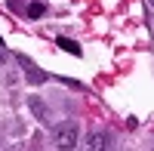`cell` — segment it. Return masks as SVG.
<instances>
[{
  "label": "cell",
  "instance_id": "6da1fadb",
  "mask_svg": "<svg viewBox=\"0 0 154 151\" xmlns=\"http://www.w3.org/2000/svg\"><path fill=\"white\" fill-rule=\"evenodd\" d=\"M77 139H80V130H77V123L65 120V123H59V127L53 130V142L59 151H71L77 148Z\"/></svg>",
  "mask_w": 154,
  "mask_h": 151
},
{
  "label": "cell",
  "instance_id": "7a4b0ae2",
  "mask_svg": "<svg viewBox=\"0 0 154 151\" xmlns=\"http://www.w3.org/2000/svg\"><path fill=\"white\" fill-rule=\"evenodd\" d=\"M86 151H108V133L96 130L93 136H89V145H86Z\"/></svg>",
  "mask_w": 154,
  "mask_h": 151
},
{
  "label": "cell",
  "instance_id": "3957f363",
  "mask_svg": "<svg viewBox=\"0 0 154 151\" xmlns=\"http://www.w3.org/2000/svg\"><path fill=\"white\" fill-rule=\"evenodd\" d=\"M28 105H31V111L37 114V120H40V123H49V111H46V105H43L37 96H28Z\"/></svg>",
  "mask_w": 154,
  "mask_h": 151
},
{
  "label": "cell",
  "instance_id": "277c9868",
  "mask_svg": "<svg viewBox=\"0 0 154 151\" xmlns=\"http://www.w3.org/2000/svg\"><path fill=\"white\" fill-rule=\"evenodd\" d=\"M19 62H22V65H25V71H28V77H31L34 83H43V80H46V74H40V71H37V68L31 65V62H28V59H25V56H22Z\"/></svg>",
  "mask_w": 154,
  "mask_h": 151
},
{
  "label": "cell",
  "instance_id": "5b68a950",
  "mask_svg": "<svg viewBox=\"0 0 154 151\" xmlns=\"http://www.w3.org/2000/svg\"><path fill=\"white\" fill-rule=\"evenodd\" d=\"M46 12V3H40V0H34V3H28V9H25V16L28 19H40Z\"/></svg>",
  "mask_w": 154,
  "mask_h": 151
},
{
  "label": "cell",
  "instance_id": "8992f818",
  "mask_svg": "<svg viewBox=\"0 0 154 151\" xmlns=\"http://www.w3.org/2000/svg\"><path fill=\"white\" fill-rule=\"evenodd\" d=\"M59 46L65 49V53H71V56H80V46H77L74 40H68V37H59Z\"/></svg>",
  "mask_w": 154,
  "mask_h": 151
},
{
  "label": "cell",
  "instance_id": "52a82bcc",
  "mask_svg": "<svg viewBox=\"0 0 154 151\" xmlns=\"http://www.w3.org/2000/svg\"><path fill=\"white\" fill-rule=\"evenodd\" d=\"M148 3H151V6H154V0H148Z\"/></svg>",
  "mask_w": 154,
  "mask_h": 151
}]
</instances>
